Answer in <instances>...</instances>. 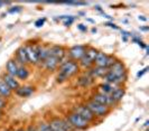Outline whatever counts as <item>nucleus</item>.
Listing matches in <instances>:
<instances>
[{"instance_id": "obj_1", "label": "nucleus", "mask_w": 149, "mask_h": 131, "mask_svg": "<svg viewBox=\"0 0 149 131\" xmlns=\"http://www.w3.org/2000/svg\"><path fill=\"white\" fill-rule=\"evenodd\" d=\"M85 107L92 112V114L95 116V118H103L109 112H110V108L102 105L97 102L93 101L92 99H90L89 101H86L85 103Z\"/></svg>"}, {"instance_id": "obj_2", "label": "nucleus", "mask_w": 149, "mask_h": 131, "mask_svg": "<svg viewBox=\"0 0 149 131\" xmlns=\"http://www.w3.org/2000/svg\"><path fill=\"white\" fill-rule=\"evenodd\" d=\"M79 71H80V65L77 64V62H74L72 59H67L60 65V72L58 73H61L66 79H68V77L75 75Z\"/></svg>"}, {"instance_id": "obj_3", "label": "nucleus", "mask_w": 149, "mask_h": 131, "mask_svg": "<svg viewBox=\"0 0 149 131\" xmlns=\"http://www.w3.org/2000/svg\"><path fill=\"white\" fill-rule=\"evenodd\" d=\"M66 119L68 120V122L71 123V125L73 127L74 130H84V129H86L90 125V123L86 120H84L82 116L76 114L75 112H71L66 116Z\"/></svg>"}, {"instance_id": "obj_4", "label": "nucleus", "mask_w": 149, "mask_h": 131, "mask_svg": "<svg viewBox=\"0 0 149 131\" xmlns=\"http://www.w3.org/2000/svg\"><path fill=\"white\" fill-rule=\"evenodd\" d=\"M108 71L112 73L116 77H118V79H120L123 82L127 79V68H126L125 64L122 62H120V61H116V63L110 66L108 68Z\"/></svg>"}, {"instance_id": "obj_5", "label": "nucleus", "mask_w": 149, "mask_h": 131, "mask_svg": "<svg viewBox=\"0 0 149 131\" xmlns=\"http://www.w3.org/2000/svg\"><path fill=\"white\" fill-rule=\"evenodd\" d=\"M93 101L97 102V103H100V104H102V105H105V107H108V108H110L111 109L113 105H116V102L112 100V98L110 95H107L104 93H101V92H95L94 94L92 95V98H91Z\"/></svg>"}, {"instance_id": "obj_6", "label": "nucleus", "mask_w": 149, "mask_h": 131, "mask_svg": "<svg viewBox=\"0 0 149 131\" xmlns=\"http://www.w3.org/2000/svg\"><path fill=\"white\" fill-rule=\"evenodd\" d=\"M73 112H75L76 114H79L80 116H82L83 119H84V120H86L89 123L93 122V121L95 120V116H93V114H92V112H91V111L85 107V104L75 105Z\"/></svg>"}, {"instance_id": "obj_7", "label": "nucleus", "mask_w": 149, "mask_h": 131, "mask_svg": "<svg viewBox=\"0 0 149 131\" xmlns=\"http://www.w3.org/2000/svg\"><path fill=\"white\" fill-rule=\"evenodd\" d=\"M85 52H86V46H84V45H75V46H72L70 48L68 55H70L72 61L77 62L85 55Z\"/></svg>"}, {"instance_id": "obj_8", "label": "nucleus", "mask_w": 149, "mask_h": 131, "mask_svg": "<svg viewBox=\"0 0 149 131\" xmlns=\"http://www.w3.org/2000/svg\"><path fill=\"white\" fill-rule=\"evenodd\" d=\"M26 48V53H27V57H28V62L29 64L36 65L38 64V46L35 45H27L25 46Z\"/></svg>"}, {"instance_id": "obj_9", "label": "nucleus", "mask_w": 149, "mask_h": 131, "mask_svg": "<svg viewBox=\"0 0 149 131\" xmlns=\"http://www.w3.org/2000/svg\"><path fill=\"white\" fill-rule=\"evenodd\" d=\"M1 79L3 80V82L7 84L8 86H9V88H10L13 92L16 91L18 87L20 86V85H19V81L17 80L15 76H11V75H9L7 73H3Z\"/></svg>"}, {"instance_id": "obj_10", "label": "nucleus", "mask_w": 149, "mask_h": 131, "mask_svg": "<svg viewBox=\"0 0 149 131\" xmlns=\"http://www.w3.org/2000/svg\"><path fill=\"white\" fill-rule=\"evenodd\" d=\"M15 61L17 62V63H19L20 65H27V64H29L25 46H20V47L17 49V52H16V59Z\"/></svg>"}, {"instance_id": "obj_11", "label": "nucleus", "mask_w": 149, "mask_h": 131, "mask_svg": "<svg viewBox=\"0 0 149 131\" xmlns=\"http://www.w3.org/2000/svg\"><path fill=\"white\" fill-rule=\"evenodd\" d=\"M94 64L99 67L108 68L109 67V55L105 53H102V52H97V57L94 59Z\"/></svg>"}, {"instance_id": "obj_12", "label": "nucleus", "mask_w": 149, "mask_h": 131, "mask_svg": "<svg viewBox=\"0 0 149 131\" xmlns=\"http://www.w3.org/2000/svg\"><path fill=\"white\" fill-rule=\"evenodd\" d=\"M34 91H35V87L31 85H22V86L18 87L15 92L16 94L20 98H28L34 93Z\"/></svg>"}, {"instance_id": "obj_13", "label": "nucleus", "mask_w": 149, "mask_h": 131, "mask_svg": "<svg viewBox=\"0 0 149 131\" xmlns=\"http://www.w3.org/2000/svg\"><path fill=\"white\" fill-rule=\"evenodd\" d=\"M43 64H44V67L47 71H54V70H56L58 67V65L61 64V61L56 57L48 56Z\"/></svg>"}, {"instance_id": "obj_14", "label": "nucleus", "mask_w": 149, "mask_h": 131, "mask_svg": "<svg viewBox=\"0 0 149 131\" xmlns=\"http://www.w3.org/2000/svg\"><path fill=\"white\" fill-rule=\"evenodd\" d=\"M49 56H53V57L58 58L60 61L63 59V57L65 56V49L62 47V46H52L49 47Z\"/></svg>"}, {"instance_id": "obj_15", "label": "nucleus", "mask_w": 149, "mask_h": 131, "mask_svg": "<svg viewBox=\"0 0 149 131\" xmlns=\"http://www.w3.org/2000/svg\"><path fill=\"white\" fill-rule=\"evenodd\" d=\"M18 67H19V65L15 59H9L6 64V73L16 77V74L18 72Z\"/></svg>"}, {"instance_id": "obj_16", "label": "nucleus", "mask_w": 149, "mask_h": 131, "mask_svg": "<svg viewBox=\"0 0 149 131\" xmlns=\"http://www.w3.org/2000/svg\"><path fill=\"white\" fill-rule=\"evenodd\" d=\"M48 125L51 128V131H66L62 123V119L60 118H53L48 122Z\"/></svg>"}, {"instance_id": "obj_17", "label": "nucleus", "mask_w": 149, "mask_h": 131, "mask_svg": "<svg viewBox=\"0 0 149 131\" xmlns=\"http://www.w3.org/2000/svg\"><path fill=\"white\" fill-rule=\"evenodd\" d=\"M107 73H108V68L94 66V67H92V68L90 70L89 75L92 79H94V77H103Z\"/></svg>"}, {"instance_id": "obj_18", "label": "nucleus", "mask_w": 149, "mask_h": 131, "mask_svg": "<svg viewBox=\"0 0 149 131\" xmlns=\"http://www.w3.org/2000/svg\"><path fill=\"white\" fill-rule=\"evenodd\" d=\"M29 74H30V71L27 66L19 65V67H18V72H17V74H16V79H17V80L25 81L29 77Z\"/></svg>"}, {"instance_id": "obj_19", "label": "nucleus", "mask_w": 149, "mask_h": 131, "mask_svg": "<svg viewBox=\"0 0 149 131\" xmlns=\"http://www.w3.org/2000/svg\"><path fill=\"white\" fill-rule=\"evenodd\" d=\"M123 95H125V88H122V87L120 86H116L113 88V91H112V93L110 94V96H111L112 100L116 102V104H117L118 102H120L122 100Z\"/></svg>"}, {"instance_id": "obj_20", "label": "nucleus", "mask_w": 149, "mask_h": 131, "mask_svg": "<svg viewBox=\"0 0 149 131\" xmlns=\"http://www.w3.org/2000/svg\"><path fill=\"white\" fill-rule=\"evenodd\" d=\"M48 56H49V47L38 46V62L44 63Z\"/></svg>"}, {"instance_id": "obj_21", "label": "nucleus", "mask_w": 149, "mask_h": 131, "mask_svg": "<svg viewBox=\"0 0 149 131\" xmlns=\"http://www.w3.org/2000/svg\"><path fill=\"white\" fill-rule=\"evenodd\" d=\"M11 94H13V91L9 88V86L3 82L2 79H0V96L7 99V98H10Z\"/></svg>"}, {"instance_id": "obj_22", "label": "nucleus", "mask_w": 149, "mask_h": 131, "mask_svg": "<svg viewBox=\"0 0 149 131\" xmlns=\"http://www.w3.org/2000/svg\"><path fill=\"white\" fill-rule=\"evenodd\" d=\"M114 87L116 86H112V85L108 84V83H102V84H100L97 86V92H101V93H104L107 95H110Z\"/></svg>"}, {"instance_id": "obj_23", "label": "nucleus", "mask_w": 149, "mask_h": 131, "mask_svg": "<svg viewBox=\"0 0 149 131\" xmlns=\"http://www.w3.org/2000/svg\"><path fill=\"white\" fill-rule=\"evenodd\" d=\"M93 80H94V79H92L89 75V73H88V74L83 75V76H81V77L79 79V84L82 85V86H89L90 84L93 82Z\"/></svg>"}, {"instance_id": "obj_24", "label": "nucleus", "mask_w": 149, "mask_h": 131, "mask_svg": "<svg viewBox=\"0 0 149 131\" xmlns=\"http://www.w3.org/2000/svg\"><path fill=\"white\" fill-rule=\"evenodd\" d=\"M79 63H80V65L82 66V67H85V68H90V67H92L93 64H94L93 61H91V59H90L88 56H85V55L79 61Z\"/></svg>"}, {"instance_id": "obj_25", "label": "nucleus", "mask_w": 149, "mask_h": 131, "mask_svg": "<svg viewBox=\"0 0 149 131\" xmlns=\"http://www.w3.org/2000/svg\"><path fill=\"white\" fill-rule=\"evenodd\" d=\"M97 49H95L94 47H88L86 48V52H85V56H88V57L91 59V61H93V63H94V59L97 57Z\"/></svg>"}, {"instance_id": "obj_26", "label": "nucleus", "mask_w": 149, "mask_h": 131, "mask_svg": "<svg viewBox=\"0 0 149 131\" xmlns=\"http://www.w3.org/2000/svg\"><path fill=\"white\" fill-rule=\"evenodd\" d=\"M36 128H37V131H51V128L47 122H39L36 125Z\"/></svg>"}, {"instance_id": "obj_27", "label": "nucleus", "mask_w": 149, "mask_h": 131, "mask_svg": "<svg viewBox=\"0 0 149 131\" xmlns=\"http://www.w3.org/2000/svg\"><path fill=\"white\" fill-rule=\"evenodd\" d=\"M6 107H7L6 99H5V98H2V96H0V111H2Z\"/></svg>"}, {"instance_id": "obj_28", "label": "nucleus", "mask_w": 149, "mask_h": 131, "mask_svg": "<svg viewBox=\"0 0 149 131\" xmlns=\"http://www.w3.org/2000/svg\"><path fill=\"white\" fill-rule=\"evenodd\" d=\"M66 80H67L66 77H65L64 75H62L61 73H58V74H57V76H56V81H57L58 83H63V82H65Z\"/></svg>"}, {"instance_id": "obj_29", "label": "nucleus", "mask_w": 149, "mask_h": 131, "mask_svg": "<svg viewBox=\"0 0 149 131\" xmlns=\"http://www.w3.org/2000/svg\"><path fill=\"white\" fill-rule=\"evenodd\" d=\"M45 22H46V19H45V18H40V19L36 20V22H35V26H36V27H42V26L45 24Z\"/></svg>"}, {"instance_id": "obj_30", "label": "nucleus", "mask_w": 149, "mask_h": 131, "mask_svg": "<svg viewBox=\"0 0 149 131\" xmlns=\"http://www.w3.org/2000/svg\"><path fill=\"white\" fill-rule=\"evenodd\" d=\"M17 11H22V7L17 6V7H13L11 9H9V13H17Z\"/></svg>"}, {"instance_id": "obj_31", "label": "nucleus", "mask_w": 149, "mask_h": 131, "mask_svg": "<svg viewBox=\"0 0 149 131\" xmlns=\"http://www.w3.org/2000/svg\"><path fill=\"white\" fill-rule=\"evenodd\" d=\"M26 131H37V128H36V125H33V124H29L28 127H27V129H25Z\"/></svg>"}, {"instance_id": "obj_32", "label": "nucleus", "mask_w": 149, "mask_h": 131, "mask_svg": "<svg viewBox=\"0 0 149 131\" xmlns=\"http://www.w3.org/2000/svg\"><path fill=\"white\" fill-rule=\"evenodd\" d=\"M147 70H148V67H145V68H143V70H141L140 72H138V74H137V77H141L142 75L147 72Z\"/></svg>"}, {"instance_id": "obj_33", "label": "nucleus", "mask_w": 149, "mask_h": 131, "mask_svg": "<svg viewBox=\"0 0 149 131\" xmlns=\"http://www.w3.org/2000/svg\"><path fill=\"white\" fill-rule=\"evenodd\" d=\"M105 26H108V27H110V28L119 29V27H118L117 25H114V24H112V22H105Z\"/></svg>"}, {"instance_id": "obj_34", "label": "nucleus", "mask_w": 149, "mask_h": 131, "mask_svg": "<svg viewBox=\"0 0 149 131\" xmlns=\"http://www.w3.org/2000/svg\"><path fill=\"white\" fill-rule=\"evenodd\" d=\"M77 28L80 29V30H82V31H86V26H84V25H83V24H79V25H77Z\"/></svg>"}, {"instance_id": "obj_35", "label": "nucleus", "mask_w": 149, "mask_h": 131, "mask_svg": "<svg viewBox=\"0 0 149 131\" xmlns=\"http://www.w3.org/2000/svg\"><path fill=\"white\" fill-rule=\"evenodd\" d=\"M139 19H141V20H143V22H146V20H147V18H146V17H143V16H139Z\"/></svg>"}, {"instance_id": "obj_36", "label": "nucleus", "mask_w": 149, "mask_h": 131, "mask_svg": "<svg viewBox=\"0 0 149 131\" xmlns=\"http://www.w3.org/2000/svg\"><path fill=\"white\" fill-rule=\"evenodd\" d=\"M140 29H141V30H143V31H147V30H148V27H140Z\"/></svg>"}, {"instance_id": "obj_37", "label": "nucleus", "mask_w": 149, "mask_h": 131, "mask_svg": "<svg viewBox=\"0 0 149 131\" xmlns=\"http://www.w3.org/2000/svg\"><path fill=\"white\" fill-rule=\"evenodd\" d=\"M148 124H149V121L147 120V121L145 122V124H143V127H145V128H147V127H148Z\"/></svg>"}, {"instance_id": "obj_38", "label": "nucleus", "mask_w": 149, "mask_h": 131, "mask_svg": "<svg viewBox=\"0 0 149 131\" xmlns=\"http://www.w3.org/2000/svg\"><path fill=\"white\" fill-rule=\"evenodd\" d=\"M3 5H6V2H3V1H0V7H2Z\"/></svg>"}, {"instance_id": "obj_39", "label": "nucleus", "mask_w": 149, "mask_h": 131, "mask_svg": "<svg viewBox=\"0 0 149 131\" xmlns=\"http://www.w3.org/2000/svg\"><path fill=\"white\" fill-rule=\"evenodd\" d=\"M16 131H26V130H25L24 128H19V129H17Z\"/></svg>"}, {"instance_id": "obj_40", "label": "nucleus", "mask_w": 149, "mask_h": 131, "mask_svg": "<svg viewBox=\"0 0 149 131\" xmlns=\"http://www.w3.org/2000/svg\"><path fill=\"white\" fill-rule=\"evenodd\" d=\"M1 116H2V111H0V119H1Z\"/></svg>"}, {"instance_id": "obj_41", "label": "nucleus", "mask_w": 149, "mask_h": 131, "mask_svg": "<svg viewBox=\"0 0 149 131\" xmlns=\"http://www.w3.org/2000/svg\"><path fill=\"white\" fill-rule=\"evenodd\" d=\"M145 131H149V130H148V129H146V130H145Z\"/></svg>"}, {"instance_id": "obj_42", "label": "nucleus", "mask_w": 149, "mask_h": 131, "mask_svg": "<svg viewBox=\"0 0 149 131\" xmlns=\"http://www.w3.org/2000/svg\"><path fill=\"white\" fill-rule=\"evenodd\" d=\"M3 131H10V130H3Z\"/></svg>"}]
</instances>
